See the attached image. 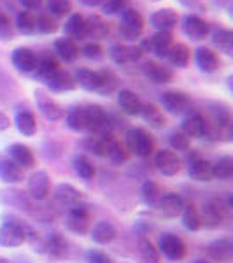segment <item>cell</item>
Listing matches in <instances>:
<instances>
[{"mask_svg": "<svg viewBox=\"0 0 233 263\" xmlns=\"http://www.w3.org/2000/svg\"><path fill=\"white\" fill-rule=\"evenodd\" d=\"M84 116H86V130L91 132V135H112L111 118L100 105H86Z\"/></svg>", "mask_w": 233, "mask_h": 263, "instance_id": "cell-1", "label": "cell"}, {"mask_svg": "<svg viewBox=\"0 0 233 263\" xmlns=\"http://www.w3.org/2000/svg\"><path fill=\"white\" fill-rule=\"evenodd\" d=\"M120 35L123 39L126 41H135L141 37V33L144 30V18L139 11L132 9L128 7L125 12H121V18H120Z\"/></svg>", "mask_w": 233, "mask_h": 263, "instance_id": "cell-2", "label": "cell"}, {"mask_svg": "<svg viewBox=\"0 0 233 263\" xmlns=\"http://www.w3.org/2000/svg\"><path fill=\"white\" fill-rule=\"evenodd\" d=\"M126 146L130 151L142 158L152 155L154 151V141L144 128H130L126 132Z\"/></svg>", "mask_w": 233, "mask_h": 263, "instance_id": "cell-3", "label": "cell"}, {"mask_svg": "<svg viewBox=\"0 0 233 263\" xmlns=\"http://www.w3.org/2000/svg\"><path fill=\"white\" fill-rule=\"evenodd\" d=\"M27 240V228L18 221H4L0 227V246L18 248Z\"/></svg>", "mask_w": 233, "mask_h": 263, "instance_id": "cell-4", "label": "cell"}, {"mask_svg": "<svg viewBox=\"0 0 233 263\" xmlns=\"http://www.w3.org/2000/svg\"><path fill=\"white\" fill-rule=\"evenodd\" d=\"M226 209L228 205H223L219 200H207L202 207L200 214V223L205 224L207 228H216L219 227L224 219H226Z\"/></svg>", "mask_w": 233, "mask_h": 263, "instance_id": "cell-5", "label": "cell"}, {"mask_svg": "<svg viewBox=\"0 0 233 263\" xmlns=\"http://www.w3.org/2000/svg\"><path fill=\"white\" fill-rule=\"evenodd\" d=\"M160 244V253H163L165 258H168L170 261H179L186 256V244L183 239H179L173 233H163L158 240Z\"/></svg>", "mask_w": 233, "mask_h": 263, "instance_id": "cell-6", "label": "cell"}, {"mask_svg": "<svg viewBox=\"0 0 233 263\" xmlns=\"http://www.w3.org/2000/svg\"><path fill=\"white\" fill-rule=\"evenodd\" d=\"M51 193V179L46 171H37L28 177V197L35 202L46 200Z\"/></svg>", "mask_w": 233, "mask_h": 263, "instance_id": "cell-7", "label": "cell"}, {"mask_svg": "<svg viewBox=\"0 0 233 263\" xmlns=\"http://www.w3.org/2000/svg\"><path fill=\"white\" fill-rule=\"evenodd\" d=\"M172 44H173V37L170 32H156L152 37L144 41L139 48L142 51L147 49L149 53H154L158 58H167Z\"/></svg>", "mask_w": 233, "mask_h": 263, "instance_id": "cell-8", "label": "cell"}, {"mask_svg": "<svg viewBox=\"0 0 233 263\" xmlns=\"http://www.w3.org/2000/svg\"><path fill=\"white\" fill-rule=\"evenodd\" d=\"M160 104L167 112L183 114L191 107V100L183 91H165L160 95Z\"/></svg>", "mask_w": 233, "mask_h": 263, "instance_id": "cell-9", "label": "cell"}, {"mask_svg": "<svg viewBox=\"0 0 233 263\" xmlns=\"http://www.w3.org/2000/svg\"><path fill=\"white\" fill-rule=\"evenodd\" d=\"M35 104H37V109L41 111L42 116L46 118L48 121H58L63 118V114H65V111H63V107L60 104H58L54 99H51V97L48 95V93L37 90L35 93Z\"/></svg>", "mask_w": 233, "mask_h": 263, "instance_id": "cell-10", "label": "cell"}, {"mask_svg": "<svg viewBox=\"0 0 233 263\" xmlns=\"http://www.w3.org/2000/svg\"><path fill=\"white\" fill-rule=\"evenodd\" d=\"M210 32V27L205 20L198 14H188L183 20V33L191 41H203Z\"/></svg>", "mask_w": 233, "mask_h": 263, "instance_id": "cell-11", "label": "cell"}, {"mask_svg": "<svg viewBox=\"0 0 233 263\" xmlns=\"http://www.w3.org/2000/svg\"><path fill=\"white\" fill-rule=\"evenodd\" d=\"M109 57L118 65H128V63H135L141 60L142 49L139 46H132V44H114L109 49Z\"/></svg>", "mask_w": 233, "mask_h": 263, "instance_id": "cell-12", "label": "cell"}, {"mask_svg": "<svg viewBox=\"0 0 233 263\" xmlns=\"http://www.w3.org/2000/svg\"><path fill=\"white\" fill-rule=\"evenodd\" d=\"M67 227H69L70 232L77 233V235H83V233L88 232L90 228V213L88 209L81 203L70 207L69 214H67Z\"/></svg>", "mask_w": 233, "mask_h": 263, "instance_id": "cell-13", "label": "cell"}, {"mask_svg": "<svg viewBox=\"0 0 233 263\" xmlns=\"http://www.w3.org/2000/svg\"><path fill=\"white\" fill-rule=\"evenodd\" d=\"M149 23L156 32H172L179 23V14L170 7H165V9H158L152 12Z\"/></svg>", "mask_w": 233, "mask_h": 263, "instance_id": "cell-14", "label": "cell"}, {"mask_svg": "<svg viewBox=\"0 0 233 263\" xmlns=\"http://www.w3.org/2000/svg\"><path fill=\"white\" fill-rule=\"evenodd\" d=\"M154 165L163 176L172 177L181 171V160L170 149H160L154 155Z\"/></svg>", "mask_w": 233, "mask_h": 263, "instance_id": "cell-15", "label": "cell"}, {"mask_svg": "<svg viewBox=\"0 0 233 263\" xmlns=\"http://www.w3.org/2000/svg\"><path fill=\"white\" fill-rule=\"evenodd\" d=\"M207 120L205 116L200 112H191L188 114V116L184 118L183 121V134L186 135V137H191V139H202L207 135Z\"/></svg>", "mask_w": 233, "mask_h": 263, "instance_id": "cell-16", "label": "cell"}, {"mask_svg": "<svg viewBox=\"0 0 233 263\" xmlns=\"http://www.w3.org/2000/svg\"><path fill=\"white\" fill-rule=\"evenodd\" d=\"M11 62L20 72L30 74L37 67V54L28 48H16L11 54Z\"/></svg>", "mask_w": 233, "mask_h": 263, "instance_id": "cell-17", "label": "cell"}, {"mask_svg": "<svg viewBox=\"0 0 233 263\" xmlns=\"http://www.w3.org/2000/svg\"><path fill=\"white\" fill-rule=\"evenodd\" d=\"M75 84L81 86L86 91L99 93L102 88V70H90V69H77L74 72Z\"/></svg>", "mask_w": 233, "mask_h": 263, "instance_id": "cell-18", "label": "cell"}, {"mask_svg": "<svg viewBox=\"0 0 233 263\" xmlns=\"http://www.w3.org/2000/svg\"><path fill=\"white\" fill-rule=\"evenodd\" d=\"M195 62H197L198 69L207 74H212L221 67V58L210 48H198L195 51Z\"/></svg>", "mask_w": 233, "mask_h": 263, "instance_id": "cell-19", "label": "cell"}, {"mask_svg": "<svg viewBox=\"0 0 233 263\" xmlns=\"http://www.w3.org/2000/svg\"><path fill=\"white\" fill-rule=\"evenodd\" d=\"M188 172H189V176H191V179H195V181L209 182L214 179L212 163L205 158H200V156H193V158L189 160Z\"/></svg>", "mask_w": 233, "mask_h": 263, "instance_id": "cell-20", "label": "cell"}, {"mask_svg": "<svg viewBox=\"0 0 233 263\" xmlns=\"http://www.w3.org/2000/svg\"><path fill=\"white\" fill-rule=\"evenodd\" d=\"M184 200L183 197H179L177 193H165L162 198H160L158 209L165 218H177L181 216L184 209Z\"/></svg>", "mask_w": 233, "mask_h": 263, "instance_id": "cell-21", "label": "cell"}, {"mask_svg": "<svg viewBox=\"0 0 233 263\" xmlns=\"http://www.w3.org/2000/svg\"><path fill=\"white\" fill-rule=\"evenodd\" d=\"M118 104H120L121 111L128 116H139L142 111V104L144 102L141 100V97L137 93H133L132 90H120L118 93Z\"/></svg>", "mask_w": 233, "mask_h": 263, "instance_id": "cell-22", "label": "cell"}, {"mask_svg": "<svg viewBox=\"0 0 233 263\" xmlns=\"http://www.w3.org/2000/svg\"><path fill=\"white\" fill-rule=\"evenodd\" d=\"M81 198H83L81 192H79L77 188H74L72 184H67V182L58 184L56 190H54V200L63 207H69V209L77 205V203L81 202Z\"/></svg>", "mask_w": 233, "mask_h": 263, "instance_id": "cell-23", "label": "cell"}, {"mask_svg": "<svg viewBox=\"0 0 233 263\" xmlns=\"http://www.w3.org/2000/svg\"><path fill=\"white\" fill-rule=\"evenodd\" d=\"M65 37L72 41H83L86 39V18L83 14H70L65 21Z\"/></svg>", "mask_w": 233, "mask_h": 263, "instance_id": "cell-24", "label": "cell"}, {"mask_svg": "<svg viewBox=\"0 0 233 263\" xmlns=\"http://www.w3.org/2000/svg\"><path fill=\"white\" fill-rule=\"evenodd\" d=\"M54 51L67 63H74L79 58V53H81L77 42L69 39V37H62V39L54 41Z\"/></svg>", "mask_w": 233, "mask_h": 263, "instance_id": "cell-25", "label": "cell"}, {"mask_svg": "<svg viewBox=\"0 0 233 263\" xmlns=\"http://www.w3.org/2000/svg\"><path fill=\"white\" fill-rule=\"evenodd\" d=\"M46 86L49 88L51 91H72L77 84H75V79L70 72L67 70H58L54 76H51L48 81L44 83Z\"/></svg>", "mask_w": 233, "mask_h": 263, "instance_id": "cell-26", "label": "cell"}, {"mask_svg": "<svg viewBox=\"0 0 233 263\" xmlns=\"http://www.w3.org/2000/svg\"><path fill=\"white\" fill-rule=\"evenodd\" d=\"M142 72H144L146 78L151 79V81L162 83V84L170 83L172 78H173V72L168 69V67H163V65H160V63L151 62V60L142 65Z\"/></svg>", "mask_w": 233, "mask_h": 263, "instance_id": "cell-27", "label": "cell"}, {"mask_svg": "<svg viewBox=\"0 0 233 263\" xmlns=\"http://www.w3.org/2000/svg\"><path fill=\"white\" fill-rule=\"evenodd\" d=\"M0 179L7 184H16L23 181V168L16 165L11 158L0 156Z\"/></svg>", "mask_w": 233, "mask_h": 263, "instance_id": "cell-28", "label": "cell"}, {"mask_svg": "<svg viewBox=\"0 0 233 263\" xmlns=\"http://www.w3.org/2000/svg\"><path fill=\"white\" fill-rule=\"evenodd\" d=\"M60 70V63L51 54H44V57H37V67H35V76L41 79L42 83H46L51 76H54Z\"/></svg>", "mask_w": 233, "mask_h": 263, "instance_id": "cell-29", "label": "cell"}, {"mask_svg": "<svg viewBox=\"0 0 233 263\" xmlns=\"http://www.w3.org/2000/svg\"><path fill=\"white\" fill-rule=\"evenodd\" d=\"M9 156L12 162L20 165L21 168H32L35 165L32 149L28 146H25V144H12L9 147Z\"/></svg>", "mask_w": 233, "mask_h": 263, "instance_id": "cell-30", "label": "cell"}, {"mask_svg": "<svg viewBox=\"0 0 233 263\" xmlns=\"http://www.w3.org/2000/svg\"><path fill=\"white\" fill-rule=\"evenodd\" d=\"M207 253L216 261H230L233 256V242L230 239H218L209 244Z\"/></svg>", "mask_w": 233, "mask_h": 263, "instance_id": "cell-31", "label": "cell"}, {"mask_svg": "<svg viewBox=\"0 0 233 263\" xmlns=\"http://www.w3.org/2000/svg\"><path fill=\"white\" fill-rule=\"evenodd\" d=\"M109 35V23L100 16L93 14L86 18V39L102 41Z\"/></svg>", "mask_w": 233, "mask_h": 263, "instance_id": "cell-32", "label": "cell"}, {"mask_svg": "<svg viewBox=\"0 0 233 263\" xmlns=\"http://www.w3.org/2000/svg\"><path fill=\"white\" fill-rule=\"evenodd\" d=\"M114 237H116V228L109 221H99L91 228V240L95 244H109L114 240Z\"/></svg>", "mask_w": 233, "mask_h": 263, "instance_id": "cell-33", "label": "cell"}, {"mask_svg": "<svg viewBox=\"0 0 233 263\" xmlns=\"http://www.w3.org/2000/svg\"><path fill=\"white\" fill-rule=\"evenodd\" d=\"M212 44L218 48L221 53L231 57L233 54V32L228 30V28H214L212 32Z\"/></svg>", "mask_w": 233, "mask_h": 263, "instance_id": "cell-34", "label": "cell"}, {"mask_svg": "<svg viewBox=\"0 0 233 263\" xmlns=\"http://www.w3.org/2000/svg\"><path fill=\"white\" fill-rule=\"evenodd\" d=\"M44 249L54 258H63L69 254V244L60 233H49L44 242Z\"/></svg>", "mask_w": 233, "mask_h": 263, "instance_id": "cell-35", "label": "cell"}, {"mask_svg": "<svg viewBox=\"0 0 233 263\" xmlns=\"http://www.w3.org/2000/svg\"><path fill=\"white\" fill-rule=\"evenodd\" d=\"M14 28L23 35H33L37 32V16L33 12L21 11L16 14V25Z\"/></svg>", "mask_w": 233, "mask_h": 263, "instance_id": "cell-36", "label": "cell"}, {"mask_svg": "<svg viewBox=\"0 0 233 263\" xmlns=\"http://www.w3.org/2000/svg\"><path fill=\"white\" fill-rule=\"evenodd\" d=\"M16 128H18L20 134H23L25 137H32L37 132V121L35 116L30 111H20L14 118Z\"/></svg>", "mask_w": 233, "mask_h": 263, "instance_id": "cell-37", "label": "cell"}, {"mask_svg": "<svg viewBox=\"0 0 233 263\" xmlns=\"http://www.w3.org/2000/svg\"><path fill=\"white\" fill-rule=\"evenodd\" d=\"M114 139V135H91V137L86 139L84 146L86 149L93 153L96 156H107V149H109V144Z\"/></svg>", "mask_w": 233, "mask_h": 263, "instance_id": "cell-38", "label": "cell"}, {"mask_svg": "<svg viewBox=\"0 0 233 263\" xmlns=\"http://www.w3.org/2000/svg\"><path fill=\"white\" fill-rule=\"evenodd\" d=\"M168 62L172 63L173 67H179V69H184L189 63V48L183 42H177V44H172L170 51L167 54Z\"/></svg>", "mask_w": 233, "mask_h": 263, "instance_id": "cell-39", "label": "cell"}, {"mask_svg": "<svg viewBox=\"0 0 233 263\" xmlns=\"http://www.w3.org/2000/svg\"><path fill=\"white\" fill-rule=\"evenodd\" d=\"M0 198H2L6 203H9V205H14L18 207V209L21 211H32V200L28 195H25L23 192H18V190H14V192H2V195H0Z\"/></svg>", "mask_w": 233, "mask_h": 263, "instance_id": "cell-40", "label": "cell"}, {"mask_svg": "<svg viewBox=\"0 0 233 263\" xmlns=\"http://www.w3.org/2000/svg\"><path fill=\"white\" fill-rule=\"evenodd\" d=\"M139 116H142L144 121L149 123L154 128H162V126H165V123H167L162 109H158L154 104H142V111Z\"/></svg>", "mask_w": 233, "mask_h": 263, "instance_id": "cell-41", "label": "cell"}, {"mask_svg": "<svg viewBox=\"0 0 233 263\" xmlns=\"http://www.w3.org/2000/svg\"><path fill=\"white\" fill-rule=\"evenodd\" d=\"M141 195H142V200L146 205L149 207H158L160 198L163 197V192L154 181H146L141 188Z\"/></svg>", "mask_w": 233, "mask_h": 263, "instance_id": "cell-42", "label": "cell"}, {"mask_svg": "<svg viewBox=\"0 0 233 263\" xmlns=\"http://www.w3.org/2000/svg\"><path fill=\"white\" fill-rule=\"evenodd\" d=\"M212 174L216 179L226 181L233 176V158L231 156H221L216 163H212Z\"/></svg>", "mask_w": 233, "mask_h": 263, "instance_id": "cell-43", "label": "cell"}, {"mask_svg": "<svg viewBox=\"0 0 233 263\" xmlns=\"http://www.w3.org/2000/svg\"><path fill=\"white\" fill-rule=\"evenodd\" d=\"M74 171L79 177H81V179H86V181H91L96 174L95 165H93L90 160L83 155H79L74 158Z\"/></svg>", "mask_w": 233, "mask_h": 263, "instance_id": "cell-44", "label": "cell"}, {"mask_svg": "<svg viewBox=\"0 0 233 263\" xmlns=\"http://www.w3.org/2000/svg\"><path fill=\"white\" fill-rule=\"evenodd\" d=\"M67 125L74 132L86 130V116H84V107H72L67 111Z\"/></svg>", "mask_w": 233, "mask_h": 263, "instance_id": "cell-45", "label": "cell"}, {"mask_svg": "<svg viewBox=\"0 0 233 263\" xmlns=\"http://www.w3.org/2000/svg\"><path fill=\"white\" fill-rule=\"evenodd\" d=\"M139 256L142 263H158L160 251L152 246L149 239H139Z\"/></svg>", "mask_w": 233, "mask_h": 263, "instance_id": "cell-46", "label": "cell"}, {"mask_svg": "<svg viewBox=\"0 0 233 263\" xmlns=\"http://www.w3.org/2000/svg\"><path fill=\"white\" fill-rule=\"evenodd\" d=\"M181 216H183V227L186 228V230L197 232L198 228L202 227L200 214H198V211H197V207H195V205H184Z\"/></svg>", "mask_w": 233, "mask_h": 263, "instance_id": "cell-47", "label": "cell"}, {"mask_svg": "<svg viewBox=\"0 0 233 263\" xmlns=\"http://www.w3.org/2000/svg\"><path fill=\"white\" fill-rule=\"evenodd\" d=\"M46 9L53 18H63L72 11V2L70 0H46Z\"/></svg>", "mask_w": 233, "mask_h": 263, "instance_id": "cell-48", "label": "cell"}, {"mask_svg": "<svg viewBox=\"0 0 233 263\" xmlns=\"http://www.w3.org/2000/svg\"><path fill=\"white\" fill-rule=\"evenodd\" d=\"M107 158H111L114 163H125L126 160H128V151H126V147L123 146L116 137H114L111 144H109Z\"/></svg>", "mask_w": 233, "mask_h": 263, "instance_id": "cell-49", "label": "cell"}, {"mask_svg": "<svg viewBox=\"0 0 233 263\" xmlns=\"http://www.w3.org/2000/svg\"><path fill=\"white\" fill-rule=\"evenodd\" d=\"M60 28V25H58L56 18H53L51 14H39L37 16V32L41 33H46V35H49V33H54Z\"/></svg>", "mask_w": 233, "mask_h": 263, "instance_id": "cell-50", "label": "cell"}, {"mask_svg": "<svg viewBox=\"0 0 233 263\" xmlns=\"http://www.w3.org/2000/svg\"><path fill=\"white\" fill-rule=\"evenodd\" d=\"M102 12L107 16L121 14L128 9V0H102Z\"/></svg>", "mask_w": 233, "mask_h": 263, "instance_id": "cell-51", "label": "cell"}, {"mask_svg": "<svg viewBox=\"0 0 233 263\" xmlns=\"http://www.w3.org/2000/svg\"><path fill=\"white\" fill-rule=\"evenodd\" d=\"M16 35V28L12 25V21L6 12L0 11V41L2 42H7V41H12Z\"/></svg>", "mask_w": 233, "mask_h": 263, "instance_id": "cell-52", "label": "cell"}, {"mask_svg": "<svg viewBox=\"0 0 233 263\" xmlns=\"http://www.w3.org/2000/svg\"><path fill=\"white\" fill-rule=\"evenodd\" d=\"M116 86H118L116 76L109 70H102V88L99 91L100 95H109V93H112L116 90Z\"/></svg>", "mask_w": 233, "mask_h": 263, "instance_id": "cell-53", "label": "cell"}, {"mask_svg": "<svg viewBox=\"0 0 233 263\" xmlns=\"http://www.w3.org/2000/svg\"><path fill=\"white\" fill-rule=\"evenodd\" d=\"M168 142H170V146L176 151H188L189 149V139L186 137L183 132H172Z\"/></svg>", "mask_w": 233, "mask_h": 263, "instance_id": "cell-54", "label": "cell"}, {"mask_svg": "<svg viewBox=\"0 0 233 263\" xmlns=\"http://www.w3.org/2000/svg\"><path fill=\"white\" fill-rule=\"evenodd\" d=\"M81 53L88 60H100L102 54H104V49H102V46L99 42H86V44L83 46Z\"/></svg>", "mask_w": 233, "mask_h": 263, "instance_id": "cell-55", "label": "cell"}, {"mask_svg": "<svg viewBox=\"0 0 233 263\" xmlns=\"http://www.w3.org/2000/svg\"><path fill=\"white\" fill-rule=\"evenodd\" d=\"M177 2H179L183 7H186V9L193 11V14L195 12H205L207 11V6H205L203 0H177Z\"/></svg>", "mask_w": 233, "mask_h": 263, "instance_id": "cell-56", "label": "cell"}, {"mask_svg": "<svg viewBox=\"0 0 233 263\" xmlns=\"http://www.w3.org/2000/svg\"><path fill=\"white\" fill-rule=\"evenodd\" d=\"M86 260L88 263H112L111 256H107V254L102 251H95V249L86 253Z\"/></svg>", "mask_w": 233, "mask_h": 263, "instance_id": "cell-57", "label": "cell"}, {"mask_svg": "<svg viewBox=\"0 0 233 263\" xmlns=\"http://www.w3.org/2000/svg\"><path fill=\"white\" fill-rule=\"evenodd\" d=\"M20 4L25 7L28 12H39L42 9V6H44V0H20Z\"/></svg>", "mask_w": 233, "mask_h": 263, "instance_id": "cell-58", "label": "cell"}, {"mask_svg": "<svg viewBox=\"0 0 233 263\" xmlns=\"http://www.w3.org/2000/svg\"><path fill=\"white\" fill-rule=\"evenodd\" d=\"M9 125H11L9 118H7L6 114H4L2 111H0V132L7 130V128H9Z\"/></svg>", "mask_w": 233, "mask_h": 263, "instance_id": "cell-59", "label": "cell"}, {"mask_svg": "<svg viewBox=\"0 0 233 263\" xmlns=\"http://www.w3.org/2000/svg\"><path fill=\"white\" fill-rule=\"evenodd\" d=\"M79 2H81L83 6H86V7H96V6H100V4H102V0H79Z\"/></svg>", "mask_w": 233, "mask_h": 263, "instance_id": "cell-60", "label": "cell"}, {"mask_svg": "<svg viewBox=\"0 0 233 263\" xmlns=\"http://www.w3.org/2000/svg\"><path fill=\"white\" fill-rule=\"evenodd\" d=\"M0 263H9V261H7L6 258H2V256H0Z\"/></svg>", "mask_w": 233, "mask_h": 263, "instance_id": "cell-61", "label": "cell"}, {"mask_svg": "<svg viewBox=\"0 0 233 263\" xmlns=\"http://www.w3.org/2000/svg\"><path fill=\"white\" fill-rule=\"evenodd\" d=\"M195 263H207V261H203V260H198V261H195Z\"/></svg>", "mask_w": 233, "mask_h": 263, "instance_id": "cell-62", "label": "cell"}, {"mask_svg": "<svg viewBox=\"0 0 233 263\" xmlns=\"http://www.w3.org/2000/svg\"><path fill=\"white\" fill-rule=\"evenodd\" d=\"M149 2H160V0H149Z\"/></svg>", "mask_w": 233, "mask_h": 263, "instance_id": "cell-63", "label": "cell"}]
</instances>
